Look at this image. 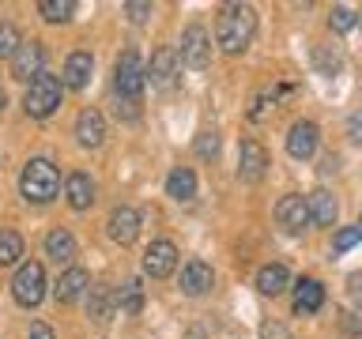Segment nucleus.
I'll return each instance as SVG.
<instances>
[{
  "label": "nucleus",
  "mask_w": 362,
  "mask_h": 339,
  "mask_svg": "<svg viewBox=\"0 0 362 339\" xmlns=\"http://www.w3.org/2000/svg\"><path fill=\"white\" fill-rule=\"evenodd\" d=\"M287 151H291V158H310L317 151V124L313 121H294L291 124Z\"/></svg>",
  "instance_id": "16"
},
{
  "label": "nucleus",
  "mask_w": 362,
  "mask_h": 339,
  "mask_svg": "<svg viewBox=\"0 0 362 339\" xmlns=\"http://www.w3.org/2000/svg\"><path fill=\"white\" fill-rule=\"evenodd\" d=\"M177 64H181V56H177L174 45H158L151 53V64L144 68V79H151L155 87H166L170 79L177 76Z\"/></svg>",
  "instance_id": "9"
},
{
  "label": "nucleus",
  "mask_w": 362,
  "mask_h": 339,
  "mask_svg": "<svg viewBox=\"0 0 362 339\" xmlns=\"http://www.w3.org/2000/svg\"><path fill=\"white\" fill-rule=\"evenodd\" d=\"M23 256V237L16 230H0V264H19Z\"/></svg>",
  "instance_id": "27"
},
{
  "label": "nucleus",
  "mask_w": 362,
  "mask_h": 339,
  "mask_svg": "<svg viewBox=\"0 0 362 339\" xmlns=\"http://www.w3.org/2000/svg\"><path fill=\"white\" fill-rule=\"evenodd\" d=\"M27 339H53V328L38 321V324H30V335Z\"/></svg>",
  "instance_id": "35"
},
{
  "label": "nucleus",
  "mask_w": 362,
  "mask_h": 339,
  "mask_svg": "<svg viewBox=\"0 0 362 339\" xmlns=\"http://www.w3.org/2000/svg\"><path fill=\"white\" fill-rule=\"evenodd\" d=\"M64 196H68V203H72L76 211H87L90 203H95V181L76 170V174L64 181Z\"/></svg>",
  "instance_id": "19"
},
{
  "label": "nucleus",
  "mask_w": 362,
  "mask_h": 339,
  "mask_svg": "<svg viewBox=\"0 0 362 339\" xmlns=\"http://www.w3.org/2000/svg\"><path fill=\"white\" fill-rule=\"evenodd\" d=\"M117 305H121L124 316H136V313H140V309H144V287H140V282H136V279L124 282V287L117 290Z\"/></svg>",
  "instance_id": "25"
},
{
  "label": "nucleus",
  "mask_w": 362,
  "mask_h": 339,
  "mask_svg": "<svg viewBox=\"0 0 362 339\" xmlns=\"http://www.w3.org/2000/svg\"><path fill=\"white\" fill-rule=\"evenodd\" d=\"M61 90L64 83L49 72H42L38 79H30L27 83V95H23V109L30 113V117H49V113L61 106Z\"/></svg>",
  "instance_id": "4"
},
{
  "label": "nucleus",
  "mask_w": 362,
  "mask_h": 339,
  "mask_svg": "<svg viewBox=\"0 0 362 339\" xmlns=\"http://www.w3.org/2000/svg\"><path fill=\"white\" fill-rule=\"evenodd\" d=\"M38 11H42L45 23H68L76 11V0H42Z\"/></svg>",
  "instance_id": "26"
},
{
  "label": "nucleus",
  "mask_w": 362,
  "mask_h": 339,
  "mask_svg": "<svg viewBox=\"0 0 362 339\" xmlns=\"http://www.w3.org/2000/svg\"><path fill=\"white\" fill-rule=\"evenodd\" d=\"M257 34V11L249 4H226L215 19V42L223 53H242Z\"/></svg>",
  "instance_id": "1"
},
{
  "label": "nucleus",
  "mask_w": 362,
  "mask_h": 339,
  "mask_svg": "<svg viewBox=\"0 0 362 339\" xmlns=\"http://www.w3.org/2000/svg\"><path fill=\"white\" fill-rule=\"evenodd\" d=\"M358 242H362V222H355V226H347V230L336 234V249H339V253H347V249L358 245Z\"/></svg>",
  "instance_id": "29"
},
{
  "label": "nucleus",
  "mask_w": 362,
  "mask_h": 339,
  "mask_svg": "<svg viewBox=\"0 0 362 339\" xmlns=\"http://www.w3.org/2000/svg\"><path fill=\"white\" fill-rule=\"evenodd\" d=\"M347 282H351V298L362 302V271H355V275H351Z\"/></svg>",
  "instance_id": "36"
},
{
  "label": "nucleus",
  "mask_w": 362,
  "mask_h": 339,
  "mask_svg": "<svg viewBox=\"0 0 362 339\" xmlns=\"http://www.w3.org/2000/svg\"><path fill=\"white\" fill-rule=\"evenodd\" d=\"M4 102H8V95H4V87H0V109H4Z\"/></svg>",
  "instance_id": "37"
},
{
  "label": "nucleus",
  "mask_w": 362,
  "mask_h": 339,
  "mask_svg": "<svg viewBox=\"0 0 362 339\" xmlns=\"http://www.w3.org/2000/svg\"><path fill=\"white\" fill-rule=\"evenodd\" d=\"M166 196H174V200H192V196H197V174H192L189 166L170 170V177H166Z\"/></svg>",
  "instance_id": "22"
},
{
  "label": "nucleus",
  "mask_w": 362,
  "mask_h": 339,
  "mask_svg": "<svg viewBox=\"0 0 362 339\" xmlns=\"http://www.w3.org/2000/svg\"><path fill=\"white\" fill-rule=\"evenodd\" d=\"M110 309H113V290L110 287H90L87 294V313L95 321H110Z\"/></svg>",
  "instance_id": "24"
},
{
  "label": "nucleus",
  "mask_w": 362,
  "mask_h": 339,
  "mask_svg": "<svg viewBox=\"0 0 362 339\" xmlns=\"http://www.w3.org/2000/svg\"><path fill=\"white\" fill-rule=\"evenodd\" d=\"M287 282H291V275H287V268H283V264H264V268L257 271V287H260V294H272V298L287 290Z\"/></svg>",
  "instance_id": "23"
},
{
  "label": "nucleus",
  "mask_w": 362,
  "mask_h": 339,
  "mask_svg": "<svg viewBox=\"0 0 362 339\" xmlns=\"http://www.w3.org/2000/svg\"><path fill=\"white\" fill-rule=\"evenodd\" d=\"M305 208H310V222L317 226H332L336 222V200H332V192H325V189H317L305 196Z\"/></svg>",
  "instance_id": "21"
},
{
  "label": "nucleus",
  "mask_w": 362,
  "mask_h": 339,
  "mask_svg": "<svg viewBox=\"0 0 362 339\" xmlns=\"http://www.w3.org/2000/svg\"><path fill=\"white\" fill-rule=\"evenodd\" d=\"M276 219L287 234H298L310 226V208H305V196H283L276 203Z\"/></svg>",
  "instance_id": "11"
},
{
  "label": "nucleus",
  "mask_w": 362,
  "mask_h": 339,
  "mask_svg": "<svg viewBox=\"0 0 362 339\" xmlns=\"http://www.w3.org/2000/svg\"><path fill=\"white\" fill-rule=\"evenodd\" d=\"M113 87H117V98L121 102H132V106L140 102L147 79H144V61H140V53H136V49H124L117 56V68H113Z\"/></svg>",
  "instance_id": "3"
},
{
  "label": "nucleus",
  "mask_w": 362,
  "mask_h": 339,
  "mask_svg": "<svg viewBox=\"0 0 362 339\" xmlns=\"http://www.w3.org/2000/svg\"><path fill=\"white\" fill-rule=\"evenodd\" d=\"M260 335H264V339H291V332L279 321H264V324H260Z\"/></svg>",
  "instance_id": "34"
},
{
  "label": "nucleus",
  "mask_w": 362,
  "mask_h": 339,
  "mask_svg": "<svg viewBox=\"0 0 362 339\" xmlns=\"http://www.w3.org/2000/svg\"><path fill=\"white\" fill-rule=\"evenodd\" d=\"M90 287V275L83 268H64V275L53 282V298L61 302V305H72L83 298V290Z\"/></svg>",
  "instance_id": "13"
},
{
  "label": "nucleus",
  "mask_w": 362,
  "mask_h": 339,
  "mask_svg": "<svg viewBox=\"0 0 362 339\" xmlns=\"http://www.w3.org/2000/svg\"><path fill=\"white\" fill-rule=\"evenodd\" d=\"M215 151H219V136H215V132H200V140H197V155H200V158H211Z\"/></svg>",
  "instance_id": "32"
},
{
  "label": "nucleus",
  "mask_w": 362,
  "mask_h": 339,
  "mask_svg": "<svg viewBox=\"0 0 362 339\" xmlns=\"http://www.w3.org/2000/svg\"><path fill=\"white\" fill-rule=\"evenodd\" d=\"M317 72H321V76H336L339 72V53L317 49Z\"/></svg>",
  "instance_id": "31"
},
{
  "label": "nucleus",
  "mask_w": 362,
  "mask_h": 339,
  "mask_svg": "<svg viewBox=\"0 0 362 339\" xmlns=\"http://www.w3.org/2000/svg\"><path fill=\"white\" fill-rule=\"evenodd\" d=\"M325 305V287L317 279H302L294 287V313H317Z\"/></svg>",
  "instance_id": "20"
},
{
  "label": "nucleus",
  "mask_w": 362,
  "mask_h": 339,
  "mask_svg": "<svg viewBox=\"0 0 362 339\" xmlns=\"http://www.w3.org/2000/svg\"><path fill=\"white\" fill-rule=\"evenodd\" d=\"M19 45H23V38H19L16 23L0 19V56H16V49H19Z\"/></svg>",
  "instance_id": "28"
},
{
  "label": "nucleus",
  "mask_w": 362,
  "mask_h": 339,
  "mask_svg": "<svg viewBox=\"0 0 362 339\" xmlns=\"http://www.w3.org/2000/svg\"><path fill=\"white\" fill-rule=\"evenodd\" d=\"M19 192L30 203H49L57 192H61V174L49 158H30L19 174Z\"/></svg>",
  "instance_id": "2"
},
{
  "label": "nucleus",
  "mask_w": 362,
  "mask_h": 339,
  "mask_svg": "<svg viewBox=\"0 0 362 339\" xmlns=\"http://www.w3.org/2000/svg\"><path fill=\"white\" fill-rule=\"evenodd\" d=\"M181 61H185L189 68H197V72H204L211 61V38H208V30L204 27H189L185 30V38H181Z\"/></svg>",
  "instance_id": "7"
},
{
  "label": "nucleus",
  "mask_w": 362,
  "mask_h": 339,
  "mask_svg": "<svg viewBox=\"0 0 362 339\" xmlns=\"http://www.w3.org/2000/svg\"><path fill=\"white\" fill-rule=\"evenodd\" d=\"M328 23H332V30L344 34V30L355 27V11H351V8H332V16H328Z\"/></svg>",
  "instance_id": "30"
},
{
  "label": "nucleus",
  "mask_w": 362,
  "mask_h": 339,
  "mask_svg": "<svg viewBox=\"0 0 362 339\" xmlns=\"http://www.w3.org/2000/svg\"><path fill=\"white\" fill-rule=\"evenodd\" d=\"M124 11H129L132 23H144L147 16H151V4H144V0H129V4H124Z\"/></svg>",
  "instance_id": "33"
},
{
  "label": "nucleus",
  "mask_w": 362,
  "mask_h": 339,
  "mask_svg": "<svg viewBox=\"0 0 362 339\" xmlns=\"http://www.w3.org/2000/svg\"><path fill=\"white\" fill-rule=\"evenodd\" d=\"M211 282H215V275H211V268L204 264V260H189L185 268H181V290L185 294H204V290H211Z\"/></svg>",
  "instance_id": "17"
},
{
  "label": "nucleus",
  "mask_w": 362,
  "mask_h": 339,
  "mask_svg": "<svg viewBox=\"0 0 362 339\" xmlns=\"http://www.w3.org/2000/svg\"><path fill=\"white\" fill-rule=\"evenodd\" d=\"M268 170V151L257 140H245L242 151H238V177L242 181H260Z\"/></svg>",
  "instance_id": "10"
},
{
  "label": "nucleus",
  "mask_w": 362,
  "mask_h": 339,
  "mask_svg": "<svg viewBox=\"0 0 362 339\" xmlns=\"http://www.w3.org/2000/svg\"><path fill=\"white\" fill-rule=\"evenodd\" d=\"M106 230H110V237L117 245H132L136 237H140V215H136L132 208H113Z\"/></svg>",
  "instance_id": "12"
},
{
  "label": "nucleus",
  "mask_w": 362,
  "mask_h": 339,
  "mask_svg": "<svg viewBox=\"0 0 362 339\" xmlns=\"http://www.w3.org/2000/svg\"><path fill=\"white\" fill-rule=\"evenodd\" d=\"M45 256L53 260V264H61V268H72V260H76V237L64 230V226H57V230L45 234Z\"/></svg>",
  "instance_id": "15"
},
{
  "label": "nucleus",
  "mask_w": 362,
  "mask_h": 339,
  "mask_svg": "<svg viewBox=\"0 0 362 339\" xmlns=\"http://www.w3.org/2000/svg\"><path fill=\"white\" fill-rule=\"evenodd\" d=\"M76 140H79V147H98L102 140H106V117L87 106L76 117Z\"/></svg>",
  "instance_id": "14"
},
{
  "label": "nucleus",
  "mask_w": 362,
  "mask_h": 339,
  "mask_svg": "<svg viewBox=\"0 0 362 339\" xmlns=\"http://www.w3.org/2000/svg\"><path fill=\"white\" fill-rule=\"evenodd\" d=\"M45 72V45L42 42H23L16 56H11V76L23 79V83H30V79H38Z\"/></svg>",
  "instance_id": "6"
},
{
  "label": "nucleus",
  "mask_w": 362,
  "mask_h": 339,
  "mask_svg": "<svg viewBox=\"0 0 362 339\" xmlns=\"http://www.w3.org/2000/svg\"><path fill=\"white\" fill-rule=\"evenodd\" d=\"M11 294H16L19 305H27V309H34L42 298H45V271L38 260H27V264H19L16 279H11Z\"/></svg>",
  "instance_id": "5"
},
{
  "label": "nucleus",
  "mask_w": 362,
  "mask_h": 339,
  "mask_svg": "<svg viewBox=\"0 0 362 339\" xmlns=\"http://www.w3.org/2000/svg\"><path fill=\"white\" fill-rule=\"evenodd\" d=\"M90 72H95L90 53H72V56L64 61V79H61V83L72 87V90H83V87L90 83Z\"/></svg>",
  "instance_id": "18"
},
{
  "label": "nucleus",
  "mask_w": 362,
  "mask_h": 339,
  "mask_svg": "<svg viewBox=\"0 0 362 339\" xmlns=\"http://www.w3.org/2000/svg\"><path fill=\"white\" fill-rule=\"evenodd\" d=\"M174 268H177V245L174 242H151L147 245V253H144V271L151 279H166V275H174Z\"/></svg>",
  "instance_id": "8"
}]
</instances>
